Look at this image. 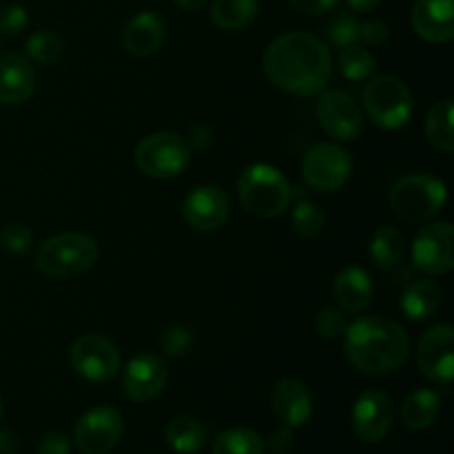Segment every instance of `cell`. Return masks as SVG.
<instances>
[{"label": "cell", "instance_id": "cell-44", "mask_svg": "<svg viewBox=\"0 0 454 454\" xmlns=\"http://www.w3.org/2000/svg\"><path fill=\"white\" fill-rule=\"evenodd\" d=\"M0 417H3V402H0Z\"/></svg>", "mask_w": 454, "mask_h": 454}, {"label": "cell", "instance_id": "cell-2", "mask_svg": "<svg viewBox=\"0 0 454 454\" xmlns=\"http://www.w3.org/2000/svg\"><path fill=\"white\" fill-rule=\"evenodd\" d=\"M411 353L406 328L390 317L368 315L355 319L344 331V355L364 375H388Z\"/></svg>", "mask_w": 454, "mask_h": 454}, {"label": "cell", "instance_id": "cell-14", "mask_svg": "<svg viewBox=\"0 0 454 454\" xmlns=\"http://www.w3.org/2000/svg\"><path fill=\"white\" fill-rule=\"evenodd\" d=\"M397 417L393 397L384 390L371 388L357 397L353 406V430L362 442L380 443L390 434Z\"/></svg>", "mask_w": 454, "mask_h": 454}, {"label": "cell", "instance_id": "cell-3", "mask_svg": "<svg viewBox=\"0 0 454 454\" xmlns=\"http://www.w3.org/2000/svg\"><path fill=\"white\" fill-rule=\"evenodd\" d=\"M238 198L251 215L273 220L291 207L293 186L279 168L264 162L251 164L238 177Z\"/></svg>", "mask_w": 454, "mask_h": 454}, {"label": "cell", "instance_id": "cell-21", "mask_svg": "<svg viewBox=\"0 0 454 454\" xmlns=\"http://www.w3.org/2000/svg\"><path fill=\"white\" fill-rule=\"evenodd\" d=\"M164 20L155 12H142L127 22L122 31V44L127 53L136 58L153 56L164 43Z\"/></svg>", "mask_w": 454, "mask_h": 454}, {"label": "cell", "instance_id": "cell-43", "mask_svg": "<svg viewBox=\"0 0 454 454\" xmlns=\"http://www.w3.org/2000/svg\"><path fill=\"white\" fill-rule=\"evenodd\" d=\"M207 3L208 0H176L177 7L186 9V12H198V9H202Z\"/></svg>", "mask_w": 454, "mask_h": 454}, {"label": "cell", "instance_id": "cell-32", "mask_svg": "<svg viewBox=\"0 0 454 454\" xmlns=\"http://www.w3.org/2000/svg\"><path fill=\"white\" fill-rule=\"evenodd\" d=\"M324 31H326V38L331 40V44H335L337 49H344L359 40V20L353 13L340 12L331 16Z\"/></svg>", "mask_w": 454, "mask_h": 454}, {"label": "cell", "instance_id": "cell-9", "mask_svg": "<svg viewBox=\"0 0 454 454\" xmlns=\"http://www.w3.org/2000/svg\"><path fill=\"white\" fill-rule=\"evenodd\" d=\"M69 359L74 371L82 380L93 381V384H105L111 381L120 371V350L106 337L89 333V335L78 337L71 344Z\"/></svg>", "mask_w": 454, "mask_h": 454}, {"label": "cell", "instance_id": "cell-29", "mask_svg": "<svg viewBox=\"0 0 454 454\" xmlns=\"http://www.w3.org/2000/svg\"><path fill=\"white\" fill-rule=\"evenodd\" d=\"M375 56H372L366 47H359V44L355 43L341 49L340 71L346 80H350V82H362V80L371 78V75L375 74Z\"/></svg>", "mask_w": 454, "mask_h": 454}, {"label": "cell", "instance_id": "cell-1", "mask_svg": "<svg viewBox=\"0 0 454 454\" xmlns=\"http://www.w3.org/2000/svg\"><path fill=\"white\" fill-rule=\"evenodd\" d=\"M262 69L273 87L291 96H315L331 80V49L309 31H288L266 47Z\"/></svg>", "mask_w": 454, "mask_h": 454}, {"label": "cell", "instance_id": "cell-40", "mask_svg": "<svg viewBox=\"0 0 454 454\" xmlns=\"http://www.w3.org/2000/svg\"><path fill=\"white\" fill-rule=\"evenodd\" d=\"M293 448H295V434H293V430L288 428V426H284V428L275 430V433L270 434L269 439L270 454H288Z\"/></svg>", "mask_w": 454, "mask_h": 454}, {"label": "cell", "instance_id": "cell-30", "mask_svg": "<svg viewBox=\"0 0 454 454\" xmlns=\"http://www.w3.org/2000/svg\"><path fill=\"white\" fill-rule=\"evenodd\" d=\"M27 58L31 62H38V65H56L62 58L65 51V43H62L60 35L56 31L40 29L27 38Z\"/></svg>", "mask_w": 454, "mask_h": 454}, {"label": "cell", "instance_id": "cell-12", "mask_svg": "<svg viewBox=\"0 0 454 454\" xmlns=\"http://www.w3.org/2000/svg\"><path fill=\"white\" fill-rule=\"evenodd\" d=\"M315 115L324 131L335 140L353 142L364 131L362 106L353 100V96L340 91V89H324L319 93Z\"/></svg>", "mask_w": 454, "mask_h": 454}, {"label": "cell", "instance_id": "cell-13", "mask_svg": "<svg viewBox=\"0 0 454 454\" xmlns=\"http://www.w3.org/2000/svg\"><path fill=\"white\" fill-rule=\"evenodd\" d=\"M417 366L433 384H450L454 377V328L450 324H437L421 335Z\"/></svg>", "mask_w": 454, "mask_h": 454}, {"label": "cell", "instance_id": "cell-35", "mask_svg": "<svg viewBox=\"0 0 454 454\" xmlns=\"http://www.w3.org/2000/svg\"><path fill=\"white\" fill-rule=\"evenodd\" d=\"M193 348V333L186 326H173L162 335V350L168 357H182Z\"/></svg>", "mask_w": 454, "mask_h": 454}, {"label": "cell", "instance_id": "cell-33", "mask_svg": "<svg viewBox=\"0 0 454 454\" xmlns=\"http://www.w3.org/2000/svg\"><path fill=\"white\" fill-rule=\"evenodd\" d=\"M31 244H34V235L25 224L12 222V224H4L0 229V247H3V251L12 253V255H25Z\"/></svg>", "mask_w": 454, "mask_h": 454}, {"label": "cell", "instance_id": "cell-17", "mask_svg": "<svg viewBox=\"0 0 454 454\" xmlns=\"http://www.w3.org/2000/svg\"><path fill=\"white\" fill-rule=\"evenodd\" d=\"M411 22L415 34L426 43H450L454 38V0H417Z\"/></svg>", "mask_w": 454, "mask_h": 454}, {"label": "cell", "instance_id": "cell-18", "mask_svg": "<svg viewBox=\"0 0 454 454\" xmlns=\"http://www.w3.org/2000/svg\"><path fill=\"white\" fill-rule=\"evenodd\" d=\"M35 91V71L22 53H7L0 58V102L22 105Z\"/></svg>", "mask_w": 454, "mask_h": 454}, {"label": "cell", "instance_id": "cell-41", "mask_svg": "<svg viewBox=\"0 0 454 454\" xmlns=\"http://www.w3.org/2000/svg\"><path fill=\"white\" fill-rule=\"evenodd\" d=\"M20 450V437L13 430L0 428V454H18Z\"/></svg>", "mask_w": 454, "mask_h": 454}, {"label": "cell", "instance_id": "cell-28", "mask_svg": "<svg viewBox=\"0 0 454 454\" xmlns=\"http://www.w3.org/2000/svg\"><path fill=\"white\" fill-rule=\"evenodd\" d=\"M213 454H264V442L253 428L235 426L213 439Z\"/></svg>", "mask_w": 454, "mask_h": 454}, {"label": "cell", "instance_id": "cell-25", "mask_svg": "<svg viewBox=\"0 0 454 454\" xmlns=\"http://www.w3.org/2000/svg\"><path fill=\"white\" fill-rule=\"evenodd\" d=\"M164 439L176 452L193 454L204 448L208 439V430L193 417H176L164 428Z\"/></svg>", "mask_w": 454, "mask_h": 454}, {"label": "cell", "instance_id": "cell-7", "mask_svg": "<svg viewBox=\"0 0 454 454\" xmlns=\"http://www.w3.org/2000/svg\"><path fill=\"white\" fill-rule=\"evenodd\" d=\"M133 160L145 176L155 177V180H171L189 168L191 146L177 133H151L137 142Z\"/></svg>", "mask_w": 454, "mask_h": 454}, {"label": "cell", "instance_id": "cell-8", "mask_svg": "<svg viewBox=\"0 0 454 454\" xmlns=\"http://www.w3.org/2000/svg\"><path fill=\"white\" fill-rule=\"evenodd\" d=\"M301 176L310 189L319 193H335L353 176V158L340 145L322 142L306 151L301 160Z\"/></svg>", "mask_w": 454, "mask_h": 454}, {"label": "cell", "instance_id": "cell-26", "mask_svg": "<svg viewBox=\"0 0 454 454\" xmlns=\"http://www.w3.org/2000/svg\"><path fill=\"white\" fill-rule=\"evenodd\" d=\"M260 12L257 0H213L211 18L224 31H242L255 20Z\"/></svg>", "mask_w": 454, "mask_h": 454}, {"label": "cell", "instance_id": "cell-45", "mask_svg": "<svg viewBox=\"0 0 454 454\" xmlns=\"http://www.w3.org/2000/svg\"><path fill=\"white\" fill-rule=\"evenodd\" d=\"M0 47H3V43H0Z\"/></svg>", "mask_w": 454, "mask_h": 454}, {"label": "cell", "instance_id": "cell-27", "mask_svg": "<svg viewBox=\"0 0 454 454\" xmlns=\"http://www.w3.org/2000/svg\"><path fill=\"white\" fill-rule=\"evenodd\" d=\"M452 100H439L437 105L430 106L428 115H426V136L434 149L443 151V153H452L454 151V124H452Z\"/></svg>", "mask_w": 454, "mask_h": 454}, {"label": "cell", "instance_id": "cell-5", "mask_svg": "<svg viewBox=\"0 0 454 454\" xmlns=\"http://www.w3.org/2000/svg\"><path fill=\"white\" fill-rule=\"evenodd\" d=\"M390 211L406 224H421L443 211L448 202V191L442 180L426 173H412L395 182L390 189Z\"/></svg>", "mask_w": 454, "mask_h": 454}, {"label": "cell", "instance_id": "cell-37", "mask_svg": "<svg viewBox=\"0 0 454 454\" xmlns=\"http://www.w3.org/2000/svg\"><path fill=\"white\" fill-rule=\"evenodd\" d=\"M35 452L38 454H69L71 452V439L67 437L65 433L51 430V433H44L43 437L38 439Z\"/></svg>", "mask_w": 454, "mask_h": 454}, {"label": "cell", "instance_id": "cell-24", "mask_svg": "<svg viewBox=\"0 0 454 454\" xmlns=\"http://www.w3.org/2000/svg\"><path fill=\"white\" fill-rule=\"evenodd\" d=\"M439 411H442V399L437 390L433 388H417L403 399L402 403V424L412 433L428 430L437 421Z\"/></svg>", "mask_w": 454, "mask_h": 454}, {"label": "cell", "instance_id": "cell-15", "mask_svg": "<svg viewBox=\"0 0 454 454\" xmlns=\"http://www.w3.org/2000/svg\"><path fill=\"white\" fill-rule=\"evenodd\" d=\"M168 381V368L160 355L142 353L129 359L122 371V390L129 399L137 403L153 402L162 395Z\"/></svg>", "mask_w": 454, "mask_h": 454}, {"label": "cell", "instance_id": "cell-19", "mask_svg": "<svg viewBox=\"0 0 454 454\" xmlns=\"http://www.w3.org/2000/svg\"><path fill=\"white\" fill-rule=\"evenodd\" d=\"M273 411L288 428H300L313 415V395L309 386L295 377H286L273 390Z\"/></svg>", "mask_w": 454, "mask_h": 454}, {"label": "cell", "instance_id": "cell-20", "mask_svg": "<svg viewBox=\"0 0 454 454\" xmlns=\"http://www.w3.org/2000/svg\"><path fill=\"white\" fill-rule=\"evenodd\" d=\"M372 293H375L372 278L362 266H344L333 282V295H335L337 304L344 313L366 310V306L372 300Z\"/></svg>", "mask_w": 454, "mask_h": 454}, {"label": "cell", "instance_id": "cell-39", "mask_svg": "<svg viewBox=\"0 0 454 454\" xmlns=\"http://www.w3.org/2000/svg\"><path fill=\"white\" fill-rule=\"evenodd\" d=\"M288 4L304 16H322L335 7L337 0H288Z\"/></svg>", "mask_w": 454, "mask_h": 454}, {"label": "cell", "instance_id": "cell-38", "mask_svg": "<svg viewBox=\"0 0 454 454\" xmlns=\"http://www.w3.org/2000/svg\"><path fill=\"white\" fill-rule=\"evenodd\" d=\"M359 38L371 47H381V44L388 43L390 29L381 20H366L364 25H359Z\"/></svg>", "mask_w": 454, "mask_h": 454}, {"label": "cell", "instance_id": "cell-11", "mask_svg": "<svg viewBox=\"0 0 454 454\" xmlns=\"http://www.w3.org/2000/svg\"><path fill=\"white\" fill-rule=\"evenodd\" d=\"M124 421L115 408H89L74 428V443L82 454H109L120 443Z\"/></svg>", "mask_w": 454, "mask_h": 454}, {"label": "cell", "instance_id": "cell-31", "mask_svg": "<svg viewBox=\"0 0 454 454\" xmlns=\"http://www.w3.org/2000/svg\"><path fill=\"white\" fill-rule=\"evenodd\" d=\"M291 224L293 231H295L300 238L313 239L317 238L324 231V226H326V215H324V211L317 204L309 202V200H301V202H297L295 208H293Z\"/></svg>", "mask_w": 454, "mask_h": 454}, {"label": "cell", "instance_id": "cell-22", "mask_svg": "<svg viewBox=\"0 0 454 454\" xmlns=\"http://www.w3.org/2000/svg\"><path fill=\"white\" fill-rule=\"evenodd\" d=\"M368 251L377 269L395 278L406 262V238L397 226L384 224L372 233Z\"/></svg>", "mask_w": 454, "mask_h": 454}, {"label": "cell", "instance_id": "cell-42", "mask_svg": "<svg viewBox=\"0 0 454 454\" xmlns=\"http://www.w3.org/2000/svg\"><path fill=\"white\" fill-rule=\"evenodd\" d=\"M348 3V7L353 9V12L362 13V12H372V9H377L381 4V0H346Z\"/></svg>", "mask_w": 454, "mask_h": 454}, {"label": "cell", "instance_id": "cell-10", "mask_svg": "<svg viewBox=\"0 0 454 454\" xmlns=\"http://www.w3.org/2000/svg\"><path fill=\"white\" fill-rule=\"evenodd\" d=\"M412 266L426 275H448L454 266V229L450 222L421 226L412 239Z\"/></svg>", "mask_w": 454, "mask_h": 454}, {"label": "cell", "instance_id": "cell-6", "mask_svg": "<svg viewBox=\"0 0 454 454\" xmlns=\"http://www.w3.org/2000/svg\"><path fill=\"white\" fill-rule=\"evenodd\" d=\"M362 102L368 118L386 131H397L406 127L415 114V102H412L408 84L390 74L372 78L364 89Z\"/></svg>", "mask_w": 454, "mask_h": 454}, {"label": "cell", "instance_id": "cell-16", "mask_svg": "<svg viewBox=\"0 0 454 454\" xmlns=\"http://www.w3.org/2000/svg\"><path fill=\"white\" fill-rule=\"evenodd\" d=\"M231 215V200L220 186H195L182 202V217L195 231H217Z\"/></svg>", "mask_w": 454, "mask_h": 454}, {"label": "cell", "instance_id": "cell-34", "mask_svg": "<svg viewBox=\"0 0 454 454\" xmlns=\"http://www.w3.org/2000/svg\"><path fill=\"white\" fill-rule=\"evenodd\" d=\"M346 326H348V319H346L344 310L335 309V306H324L315 317V328L324 340H337L344 335Z\"/></svg>", "mask_w": 454, "mask_h": 454}, {"label": "cell", "instance_id": "cell-36", "mask_svg": "<svg viewBox=\"0 0 454 454\" xmlns=\"http://www.w3.org/2000/svg\"><path fill=\"white\" fill-rule=\"evenodd\" d=\"M29 25V13L22 4H7L0 9V34L18 35Z\"/></svg>", "mask_w": 454, "mask_h": 454}, {"label": "cell", "instance_id": "cell-23", "mask_svg": "<svg viewBox=\"0 0 454 454\" xmlns=\"http://www.w3.org/2000/svg\"><path fill=\"white\" fill-rule=\"evenodd\" d=\"M442 306V286L434 279H415L408 284L399 300V309L411 322H426Z\"/></svg>", "mask_w": 454, "mask_h": 454}, {"label": "cell", "instance_id": "cell-4", "mask_svg": "<svg viewBox=\"0 0 454 454\" xmlns=\"http://www.w3.org/2000/svg\"><path fill=\"white\" fill-rule=\"evenodd\" d=\"M100 257L98 242L87 233L69 231L44 239L35 251V269L53 279L75 278L93 269Z\"/></svg>", "mask_w": 454, "mask_h": 454}]
</instances>
